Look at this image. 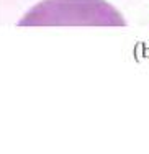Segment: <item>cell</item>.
Returning <instances> with one entry per match:
<instances>
[{
    "label": "cell",
    "instance_id": "obj_1",
    "mask_svg": "<svg viewBox=\"0 0 149 154\" xmlns=\"http://www.w3.org/2000/svg\"><path fill=\"white\" fill-rule=\"evenodd\" d=\"M18 26H103L123 28L126 20L107 0H41L31 7Z\"/></svg>",
    "mask_w": 149,
    "mask_h": 154
}]
</instances>
